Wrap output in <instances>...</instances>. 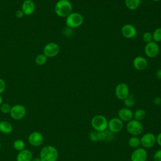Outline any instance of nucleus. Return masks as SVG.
Segmentation results:
<instances>
[{"label":"nucleus","instance_id":"1","mask_svg":"<svg viewBox=\"0 0 161 161\" xmlns=\"http://www.w3.org/2000/svg\"><path fill=\"white\" fill-rule=\"evenodd\" d=\"M72 4L69 0H58L54 8L55 14L61 18H66L72 12Z\"/></svg>","mask_w":161,"mask_h":161},{"label":"nucleus","instance_id":"2","mask_svg":"<svg viewBox=\"0 0 161 161\" xmlns=\"http://www.w3.org/2000/svg\"><path fill=\"white\" fill-rule=\"evenodd\" d=\"M39 157L42 161H57L58 157V152L55 147L48 145L42 147Z\"/></svg>","mask_w":161,"mask_h":161},{"label":"nucleus","instance_id":"3","mask_svg":"<svg viewBox=\"0 0 161 161\" xmlns=\"http://www.w3.org/2000/svg\"><path fill=\"white\" fill-rule=\"evenodd\" d=\"M84 23L83 16L77 12H72L65 19V24L68 28H76L80 26Z\"/></svg>","mask_w":161,"mask_h":161},{"label":"nucleus","instance_id":"4","mask_svg":"<svg viewBox=\"0 0 161 161\" xmlns=\"http://www.w3.org/2000/svg\"><path fill=\"white\" fill-rule=\"evenodd\" d=\"M108 124V121L107 118L101 114L94 116L91 121V126L97 131H104L107 130Z\"/></svg>","mask_w":161,"mask_h":161},{"label":"nucleus","instance_id":"5","mask_svg":"<svg viewBox=\"0 0 161 161\" xmlns=\"http://www.w3.org/2000/svg\"><path fill=\"white\" fill-rule=\"evenodd\" d=\"M126 130L129 134L132 136H138L142 134L143 131V126L140 121L132 119L127 122Z\"/></svg>","mask_w":161,"mask_h":161},{"label":"nucleus","instance_id":"6","mask_svg":"<svg viewBox=\"0 0 161 161\" xmlns=\"http://www.w3.org/2000/svg\"><path fill=\"white\" fill-rule=\"evenodd\" d=\"M26 114V109L25 107L22 104H15L11 106V109L9 113L11 117L14 120L22 119Z\"/></svg>","mask_w":161,"mask_h":161},{"label":"nucleus","instance_id":"7","mask_svg":"<svg viewBox=\"0 0 161 161\" xmlns=\"http://www.w3.org/2000/svg\"><path fill=\"white\" fill-rule=\"evenodd\" d=\"M114 94L117 99L123 101L130 94L129 86L125 82L119 83L114 89Z\"/></svg>","mask_w":161,"mask_h":161},{"label":"nucleus","instance_id":"8","mask_svg":"<svg viewBox=\"0 0 161 161\" xmlns=\"http://www.w3.org/2000/svg\"><path fill=\"white\" fill-rule=\"evenodd\" d=\"M60 52L58 45L55 42H49L47 43L43 49V53L47 58H52L57 56Z\"/></svg>","mask_w":161,"mask_h":161},{"label":"nucleus","instance_id":"9","mask_svg":"<svg viewBox=\"0 0 161 161\" xmlns=\"http://www.w3.org/2000/svg\"><path fill=\"white\" fill-rule=\"evenodd\" d=\"M159 51L160 48L158 43L153 41L146 43L144 48L145 54L148 58H154L157 57L159 53Z\"/></svg>","mask_w":161,"mask_h":161},{"label":"nucleus","instance_id":"10","mask_svg":"<svg viewBox=\"0 0 161 161\" xmlns=\"http://www.w3.org/2000/svg\"><path fill=\"white\" fill-rule=\"evenodd\" d=\"M43 140L44 137L43 135L40 132L37 131L31 132L28 137V143L30 145L35 147H38L42 145L43 143Z\"/></svg>","mask_w":161,"mask_h":161},{"label":"nucleus","instance_id":"11","mask_svg":"<svg viewBox=\"0 0 161 161\" xmlns=\"http://www.w3.org/2000/svg\"><path fill=\"white\" fill-rule=\"evenodd\" d=\"M156 143V136L152 133H146L140 138V143L143 148H152Z\"/></svg>","mask_w":161,"mask_h":161},{"label":"nucleus","instance_id":"12","mask_svg":"<svg viewBox=\"0 0 161 161\" xmlns=\"http://www.w3.org/2000/svg\"><path fill=\"white\" fill-rule=\"evenodd\" d=\"M123 128V122L118 118L114 117L108 121V129L113 133H118Z\"/></svg>","mask_w":161,"mask_h":161},{"label":"nucleus","instance_id":"13","mask_svg":"<svg viewBox=\"0 0 161 161\" xmlns=\"http://www.w3.org/2000/svg\"><path fill=\"white\" fill-rule=\"evenodd\" d=\"M121 35L126 38L131 39L136 36L137 31L135 26L131 24L128 23L123 25L121 29Z\"/></svg>","mask_w":161,"mask_h":161},{"label":"nucleus","instance_id":"14","mask_svg":"<svg viewBox=\"0 0 161 161\" xmlns=\"http://www.w3.org/2000/svg\"><path fill=\"white\" fill-rule=\"evenodd\" d=\"M147 158V152L145 148L143 147L135 148L130 157L131 161H146Z\"/></svg>","mask_w":161,"mask_h":161},{"label":"nucleus","instance_id":"15","mask_svg":"<svg viewBox=\"0 0 161 161\" xmlns=\"http://www.w3.org/2000/svg\"><path fill=\"white\" fill-rule=\"evenodd\" d=\"M133 65L136 70L142 71L147 68L148 61L143 56H136L133 60Z\"/></svg>","mask_w":161,"mask_h":161},{"label":"nucleus","instance_id":"16","mask_svg":"<svg viewBox=\"0 0 161 161\" xmlns=\"http://www.w3.org/2000/svg\"><path fill=\"white\" fill-rule=\"evenodd\" d=\"M118 118L120 119L123 122H128L133 119V113L128 108H123L118 111Z\"/></svg>","mask_w":161,"mask_h":161},{"label":"nucleus","instance_id":"17","mask_svg":"<svg viewBox=\"0 0 161 161\" xmlns=\"http://www.w3.org/2000/svg\"><path fill=\"white\" fill-rule=\"evenodd\" d=\"M21 10L25 15L32 14L35 10V4L32 0H25L22 3Z\"/></svg>","mask_w":161,"mask_h":161},{"label":"nucleus","instance_id":"18","mask_svg":"<svg viewBox=\"0 0 161 161\" xmlns=\"http://www.w3.org/2000/svg\"><path fill=\"white\" fill-rule=\"evenodd\" d=\"M33 158L32 152L28 149H24L18 152L16 161H31Z\"/></svg>","mask_w":161,"mask_h":161},{"label":"nucleus","instance_id":"19","mask_svg":"<svg viewBox=\"0 0 161 161\" xmlns=\"http://www.w3.org/2000/svg\"><path fill=\"white\" fill-rule=\"evenodd\" d=\"M13 127L12 124L8 121H0V132L3 134H9L13 131Z\"/></svg>","mask_w":161,"mask_h":161},{"label":"nucleus","instance_id":"20","mask_svg":"<svg viewBox=\"0 0 161 161\" xmlns=\"http://www.w3.org/2000/svg\"><path fill=\"white\" fill-rule=\"evenodd\" d=\"M125 3L127 9L131 11H134L139 8L141 0H125Z\"/></svg>","mask_w":161,"mask_h":161},{"label":"nucleus","instance_id":"21","mask_svg":"<svg viewBox=\"0 0 161 161\" xmlns=\"http://www.w3.org/2000/svg\"><path fill=\"white\" fill-rule=\"evenodd\" d=\"M128 145L132 148H137L141 145L140 138L136 136H132L130 137L128 142Z\"/></svg>","mask_w":161,"mask_h":161},{"label":"nucleus","instance_id":"22","mask_svg":"<svg viewBox=\"0 0 161 161\" xmlns=\"http://www.w3.org/2000/svg\"><path fill=\"white\" fill-rule=\"evenodd\" d=\"M13 148L18 152H20L25 148V143L24 141L21 139L15 140L13 142Z\"/></svg>","mask_w":161,"mask_h":161},{"label":"nucleus","instance_id":"23","mask_svg":"<svg viewBox=\"0 0 161 161\" xmlns=\"http://www.w3.org/2000/svg\"><path fill=\"white\" fill-rule=\"evenodd\" d=\"M146 116V112L143 109H136L134 113H133V117L134 119H136L137 121H141Z\"/></svg>","mask_w":161,"mask_h":161},{"label":"nucleus","instance_id":"24","mask_svg":"<svg viewBox=\"0 0 161 161\" xmlns=\"http://www.w3.org/2000/svg\"><path fill=\"white\" fill-rule=\"evenodd\" d=\"M152 40L153 42L158 43L161 42V27L157 28L152 33Z\"/></svg>","mask_w":161,"mask_h":161},{"label":"nucleus","instance_id":"25","mask_svg":"<svg viewBox=\"0 0 161 161\" xmlns=\"http://www.w3.org/2000/svg\"><path fill=\"white\" fill-rule=\"evenodd\" d=\"M35 61L38 65H43L47 62V57L43 53H40L35 57Z\"/></svg>","mask_w":161,"mask_h":161},{"label":"nucleus","instance_id":"26","mask_svg":"<svg viewBox=\"0 0 161 161\" xmlns=\"http://www.w3.org/2000/svg\"><path fill=\"white\" fill-rule=\"evenodd\" d=\"M124 104L127 107V108H131L132 106H134L135 103V98L133 95L132 94H129L128 96L127 97H126L124 100H123Z\"/></svg>","mask_w":161,"mask_h":161},{"label":"nucleus","instance_id":"27","mask_svg":"<svg viewBox=\"0 0 161 161\" xmlns=\"http://www.w3.org/2000/svg\"><path fill=\"white\" fill-rule=\"evenodd\" d=\"M11 106L8 103H2L0 106L1 111L4 114H8L10 113Z\"/></svg>","mask_w":161,"mask_h":161},{"label":"nucleus","instance_id":"28","mask_svg":"<svg viewBox=\"0 0 161 161\" xmlns=\"http://www.w3.org/2000/svg\"><path fill=\"white\" fill-rule=\"evenodd\" d=\"M142 40H143L144 42H145L146 43H149L152 41H153L152 40V34L151 32L149 31H146L145 32L143 35H142Z\"/></svg>","mask_w":161,"mask_h":161},{"label":"nucleus","instance_id":"29","mask_svg":"<svg viewBox=\"0 0 161 161\" xmlns=\"http://www.w3.org/2000/svg\"><path fill=\"white\" fill-rule=\"evenodd\" d=\"M105 133V141L111 142L114 138V133L110 131L109 130H106L104 131Z\"/></svg>","mask_w":161,"mask_h":161},{"label":"nucleus","instance_id":"30","mask_svg":"<svg viewBox=\"0 0 161 161\" xmlns=\"http://www.w3.org/2000/svg\"><path fill=\"white\" fill-rule=\"evenodd\" d=\"M89 138L92 142H96L98 140V131H92L89 133Z\"/></svg>","mask_w":161,"mask_h":161},{"label":"nucleus","instance_id":"31","mask_svg":"<svg viewBox=\"0 0 161 161\" xmlns=\"http://www.w3.org/2000/svg\"><path fill=\"white\" fill-rule=\"evenodd\" d=\"M153 159V161H161V149L157 150L155 152Z\"/></svg>","mask_w":161,"mask_h":161},{"label":"nucleus","instance_id":"32","mask_svg":"<svg viewBox=\"0 0 161 161\" xmlns=\"http://www.w3.org/2000/svg\"><path fill=\"white\" fill-rule=\"evenodd\" d=\"M6 90V82L4 79L0 78V95H1Z\"/></svg>","mask_w":161,"mask_h":161},{"label":"nucleus","instance_id":"33","mask_svg":"<svg viewBox=\"0 0 161 161\" xmlns=\"http://www.w3.org/2000/svg\"><path fill=\"white\" fill-rule=\"evenodd\" d=\"M98 140L105 141V133L104 131H98Z\"/></svg>","mask_w":161,"mask_h":161},{"label":"nucleus","instance_id":"34","mask_svg":"<svg viewBox=\"0 0 161 161\" xmlns=\"http://www.w3.org/2000/svg\"><path fill=\"white\" fill-rule=\"evenodd\" d=\"M15 15L18 18H21L23 17V16L25 15L23 12L22 11L21 9H19V10H17L15 13Z\"/></svg>","mask_w":161,"mask_h":161},{"label":"nucleus","instance_id":"35","mask_svg":"<svg viewBox=\"0 0 161 161\" xmlns=\"http://www.w3.org/2000/svg\"><path fill=\"white\" fill-rule=\"evenodd\" d=\"M153 103L155 105H160L161 104V98L160 97H155L153 100Z\"/></svg>","mask_w":161,"mask_h":161},{"label":"nucleus","instance_id":"36","mask_svg":"<svg viewBox=\"0 0 161 161\" xmlns=\"http://www.w3.org/2000/svg\"><path fill=\"white\" fill-rule=\"evenodd\" d=\"M156 143H157V144L161 147V132L156 136Z\"/></svg>","mask_w":161,"mask_h":161},{"label":"nucleus","instance_id":"37","mask_svg":"<svg viewBox=\"0 0 161 161\" xmlns=\"http://www.w3.org/2000/svg\"><path fill=\"white\" fill-rule=\"evenodd\" d=\"M155 76H156V77H157L158 79H160V80H161V69H158V70L156 71Z\"/></svg>","mask_w":161,"mask_h":161},{"label":"nucleus","instance_id":"38","mask_svg":"<svg viewBox=\"0 0 161 161\" xmlns=\"http://www.w3.org/2000/svg\"><path fill=\"white\" fill-rule=\"evenodd\" d=\"M31 161H42V160L40 158V157H35V158H33Z\"/></svg>","mask_w":161,"mask_h":161},{"label":"nucleus","instance_id":"39","mask_svg":"<svg viewBox=\"0 0 161 161\" xmlns=\"http://www.w3.org/2000/svg\"><path fill=\"white\" fill-rule=\"evenodd\" d=\"M3 103V97H2V96L0 95V106H1V104Z\"/></svg>","mask_w":161,"mask_h":161},{"label":"nucleus","instance_id":"40","mask_svg":"<svg viewBox=\"0 0 161 161\" xmlns=\"http://www.w3.org/2000/svg\"><path fill=\"white\" fill-rule=\"evenodd\" d=\"M152 1H153V2H158V1H160V0H152Z\"/></svg>","mask_w":161,"mask_h":161},{"label":"nucleus","instance_id":"41","mask_svg":"<svg viewBox=\"0 0 161 161\" xmlns=\"http://www.w3.org/2000/svg\"><path fill=\"white\" fill-rule=\"evenodd\" d=\"M1 141H0V149H1Z\"/></svg>","mask_w":161,"mask_h":161},{"label":"nucleus","instance_id":"42","mask_svg":"<svg viewBox=\"0 0 161 161\" xmlns=\"http://www.w3.org/2000/svg\"><path fill=\"white\" fill-rule=\"evenodd\" d=\"M0 55H1V52H0Z\"/></svg>","mask_w":161,"mask_h":161},{"label":"nucleus","instance_id":"43","mask_svg":"<svg viewBox=\"0 0 161 161\" xmlns=\"http://www.w3.org/2000/svg\"><path fill=\"white\" fill-rule=\"evenodd\" d=\"M160 107H161V104H160Z\"/></svg>","mask_w":161,"mask_h":161}]
</instances>
